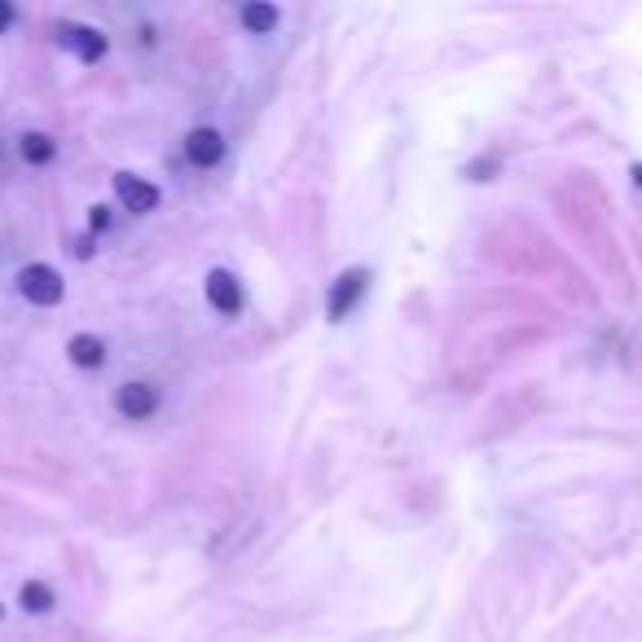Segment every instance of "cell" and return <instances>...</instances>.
Segmentation results:
<instances>
[{"mask_svg":"<svg viewBox=\"0 0 642 642\" xmlns=\"http://www.w3.org/2000/svg\"><path fill=\"white\" fill-rule=\"evenodd\" d=\"M18 295L27 300L31 308H58L62 304V295H66V282H62V273L53 269V264H22L18 269Z\"/></svg>","mask_w":642,"mask_h":642,"instance_id":"obj_1","label":"cell"},{"mask_svg":"<svg viewBox=\"0 0 642 642\" xmlns=\"http://www.w3.org/2000/svg\"><path fill=\"white\" fill-rule=\"evenodd\" d=\"M365 286H370V269H343L335 282H330V291H326V321L330 326H339V321H348V313L361 304V295H365Z\"/></svg>","mask_w":642,"mask_h":642,"instance_id":"obj_2","label":"cell"},{"mask_svg":"<svg viewBox=\"0 0 642 642\" xmlns=\"http://www.w3.org/2000/svg\"><path fill=\"white\" fill-rule=\"evenodd\" d=\"M159 405H163L159 387L146 383V379L119 383V387H115V414L124 418V423H146V418L159 414Z\"/></svg>","mask_w":642,"mask_h":642,"instance_id":"obj_3","label":"cell"},{"mask_svg":"<svg viewBox=\"0 0 642 642\" xmlns=\"http://www.w3.org/2000/svg\"><path fill=\"white\" fill-rule=\"evenodd\" d=\"M58 44L71 53L75 62H84V66L102 62L106 49H110V40L97 27H88V22H62V27H58Z\"/></svg>","mask_w":642,"mask_h":642,"instance_id":"obj_4","label":"cell"},{"mask_svg":"<svg viewBox=\"0 0 642 642\" xmlns=\"http://www.w3.org/2000/svg\"><path fill=\"white\" fill-rule=\"evenodd\" d=\"M115 198H119V207L132 216H150V212H159V185H150L146 176H137V172H115Z\"/></svg>","mask_w":642,"mask_h":642,"instance_id":"obj_5","label":"cell"},{"mask_svg":"<svg viewBox=\"0 0 642 642\" xmlns=\"http://www.w3.org/2000/svg\"><path fill=\"white\" fill-rule=\"evenodd\" d=\"M203 295H207V304H212L220 317H238L242 313V282L229 269H207Z\"/></svg>","mask_w":642,"mask_h":642,"instance_id":"obj_6","label":"cell"},{"mask_svg":"<svg viewBox=\"0 0 642 642\" xmlns=\"http://www.w3.org/2000/svg\"><path fill=\"white\" fill-rule=\"evenodd\" d=\"M185 159L194 163V168H216L220 159H225V137H220L216 128H190L185 132Z\"/></svg>","mask_w":642,"mask_h":642,"instance_id":"obj_7","label":"cell"},{"mask_svg":"<svg viewBox=\"0 0 642 642\" xmlns=\"http://www.w3.org/2000/svg\"><path fill=\"white\" fill-rule=\"evenodd\" d=\"M66 361L75 370H102L106 365V339L93 335V330H80V335L66 339Z\"/></svg>","mask_w":642,"mask_h":642,"instance_id":"obj_8","label":"cell"},{"mask_svg":"<svg viewBox=\"0 0 642 642\" xmlns=\"http://www.w3.org/2000/svg\"><path fill=\"white\" fill-rule=\"evenodd\" d=\"M238 22H242V31H251V36H269V31H278L282 9L269 5V0H251V5L238 9Z\"/></svg>","mask_w":642,"mask_h":642,"instance_id":"obj_9","label":"cell"},{"mask_svg":"<svg viewBox=\"0 0 642 642\" xmlns=\"http://www.w3.org/2000/svg\"><path fill=\"white\" fill-rule=\"evenodd\" d=\"M18 154H22V163H31V168H44V163L58 159V141H53L49 132H22Z\"/></svg>","mask_w":642,"mask_h":642,"instance_id":"obj_10","label":"cell"},{"mask_svg":"<svg viewBox=\"0 0 642 642\" xmlns=\"http://www.w3.org/2000/svg\"><path fill=\"white\" fill-rule=\"evenodd\" d=\"M18 607L27 616H49L53 607H58V594H53V585H44V581H22Z\"/></svg>","mask_w":642,"mask_h":642,"instance_id":"obj_11","label":"cell"},{"mask_svg":"<svg viewBox=\"0 0 642 642\" xmlns=\"http://www.w3.org/2000/svg\"><path fill=\"white\" fill-rule=\"evenodd\" d=\"M493 172H497V159H475V163H467V181H493Z\"/></svg>","mask_w":642,"mask_h":642,"instance_id":"obj_12","label":"cell"},{"mask_svg":"<svg viewBox=\"0 0 642 642\" xmlns=\"http://www.w3.org/2000/svg\"><path fill=\"white\" fill-rule=\"evenodd\" d=\"M106 225H110V207H102V203L88 207V229L97 234V229H106Z\"/></svg>","mask_w":642,"mask_h":642,"instance_id":"obj_13","label":"cell"},{"mask_svg":"<svg viewBox=\"0 0 642 642\" xmlns=\"http://www.w3.org/2000/svg\"><path fill=\"white\" fill-rule=\"evenodd\" d=\"M14 27V5L9 0H0V31H9Z\"/></svg>","mask_w":642,"mask_h":642,"instance_id":"obj_14","label":"cell"},{"mask_svg":"<svg viewBox=\"0 0 642 642\" xmlns=\"http://www.w3.org/2000/svg\"><path fill=\"white\" fill-rule=\"evenodd\" d=\"M634 181H638V190H642V163H634Z\"/></svg>","mask_w":642,"mask_h":642,"instance_id":"obj_15","label":"cell"},{"mask_svg":"<svg viewBox=\"0 0 642 642\" xmlns=\"http://www.w3.org/2000/svg\"><path fill=\"white\" fill-rule=\"evenodd\" d=\"M0 616H5V607H0Z\"/></svg>","mask_w":642,"mask_h":642,"instance_id":"obj_16","label":"cell"}]
</instances>
